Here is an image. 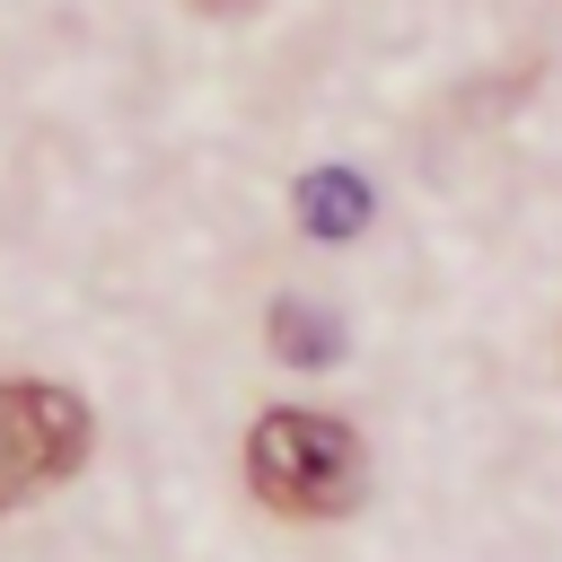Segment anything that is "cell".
I'll use <instances>...</instances> for the list:
<instances>
[{
  "instance_id": "5b68a950",
  "label": "cell",
  "mask_w": 562,
  "mask_h": 562,
  "mask_svg": "<svg viewBox=\"0 0 562 562\" xmlns=\"http://www.w3.org/2000/svg\"><path fill=\"white\" fill-rule=\"evenodd\" d=\"M193 9H246V0H193Z\"/></svg>"
},
{
  "instance_id": "7a4b0ae2",
  "label": "cell",
  "mask_w": 562,
  "mask_h": 562,
  "mask_svg": "<svg viewBox=\"0 0 562 562\" xmlns=\"http://www.w3.org/2000/svg\"><path fill=\"white\" fill-rule=\"evenodd\" d=\"M88 457V404L53 378H0V509L70 483Z\"/></svg>"
},
{
  "instance_id": "277c9868",
  "label": "cell",
  "mask_w": 562,
  "mask_h": 562,
  "mask_svg": "<svg viewBox=\"0 0 562 562\" xmlns=\"http://www.w3.org/2000/svg\"><path fill=\"white\" fill-rule=\"evenodd\" d=\"M272 351H281V360H299V369L334 360V316H325V307H307V299H281V307H272Z\"/></svg>"
},
{
  "instance_id": "3957f363",
  "label": "cell",
  "mask_w": 562,
  "mask_h": 562,
  "mask_svg": "<svg viewBox=\"0 0 562 562\" xmlns=\"http://www.w3.org/2000/svg\"><path fill=\"white\" fill-rule=\"evenodd\" d=\"M299 228H307V237H360V228H369V184H360L351 167L299 176Z\"/></svg>"
},
{
  "instance_id": "6da1fadb",
  "label": "cell",
  "mask_w": 562,
  "mask_h": 562,
  "mask_svg": "<svg viewBox=\"0 0 562 562\" xmlns=\"http://www.w3.org/2000/svg\"><path fill=\"white\" fill-rule=\"evenodd\" d=\"M246 483L281 518H342L360 501V439L334 413H263L246 430Z\"/></svg>"
}]
</instances>
